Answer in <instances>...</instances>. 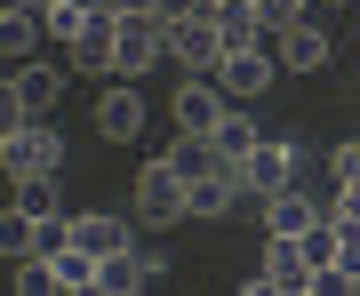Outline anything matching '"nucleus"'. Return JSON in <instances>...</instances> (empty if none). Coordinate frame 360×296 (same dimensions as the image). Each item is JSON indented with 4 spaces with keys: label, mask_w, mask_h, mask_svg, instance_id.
Instances as JSON below:
<instances>
[{
    "label": "nucleus",
    "mask_w": 360,
    "mask_h": 296,
    "mask_svg": "<svg viewBox=\"0 0 360 296\" xmlns=\"http://www.w3.org/2000/svg\"><path fill=\"white\" fill-rule=\"evenodd\" d=\"M153 56H168V25L153 8H120V32H112V72L120 80H136Z\"/></svg>",
    "instance_id": "f257e3e1"
},
{
    "label": "nucleus",
    "mask_w": 360,
    "mask_h": 296,
    "mask_svg": "<svg viewBox=\"0 0 360 296\" xmlns=\"http://www.w3.org/2000/svg\"><path fill=\"white\" fill-rule=\"evenodd\" d=\"M184 200H193L184 168H176V160H144V176H136V217H144V224H176Z\"/></svg>",
    "instance_id": "f03ea898"
},
{
    "label": "nucleus",
    "mask_w": 360,
    "mask_h": 296,
    "mask_svg": "<svg viewBox=\"0 0 360 296\" xmlns=\"http://www.w3.org/2000/svg\"><path fill=\"white\" fill-rule=\"evenodd\" d=\"M0 160H8V176H56V168H65V144H56V129L25 120V129L0 136Z\"/></svg>",
    "instance_id": "7ed1b4c3"
},
{
    "label": "nucleus",
    "mask_w": 360,
    "mask_h": 296,
    "mask_svg": "<svg viewBox=\"0 0 360 296\" xmlns=\"http://www.w3.org/2000/svg\"><path fill=\"white\" fill-rule=\"evenodd\" d=\"M168 56H176V65H200V72H217V65H224L217 16H176V25H168Z\"/></svg>",
    "instance_id": "20e7f679"
},
{
    "label": "nucleus",
    "mask_w": 360,
    "mask_h": 296,
    "mask_svg": "<svg viewBox=\"0 0 360 296\" xmlns=\"http://www.w3.org/2000/svg\"><path fill=\"white\" fill-rule=\"evenodd\" d=\"M240 176H248V193H257V200H272V193H288V176H296V153H288V144H257V153H248L240 160Z\"/></svg>",
    "instance_id": "39448f33"
},
{
    "label": "nucleus",
    "mask_w": 360,
    "mask_h": 296,
    "mask_svg": "<svg viewBox=\"0 0 360 296\" xmlns=\"http://www.w3.org/2000/svg\"><path fill=\"white\" fill-rule=\"evenodd\" d=\"M272 65H281L272 49H240V56L217 65V89H224V96H264V89H272Z\"/></svg>",
    "instance_id": "423d86ee"
},
{
    "label": "nucleus",
    "mask_w": 360,
    "mask_h": 296,
    "mask_svg": "<svg viewBox=\"0 0 360 296\" xmlns=\"http://www.w3.org/2000/svg\"><path fill=\"white\" fill-rule=\"evenodd\" d=\"M264 281L272 296H296V288H312V257H304V240H288V232H272V248H264Z\"/></svg>",
    "instance_id": "0eeeda50"
},
{
    "label": "nucleus",
    "mask_w": 360,
    "mask_h": 296,
    "mask_svg": "<svg viewBox=\"0 0 360 296\" xmlns=\"http://www.w3.org/2000/svg\"><path fill=\"white\" fill-rule=\"evenodd\" d=\"M8 89H16V104H25V112L40 120V112H49L56 96H65V72H56V65H40V56H32V65H8Z\"/></svg>",
    "instance_id": "6e6552de"
},
{
    "label": "nucleus",
    "mask_w": 360,
    "mask_h": 296,
    "mask_svg": "<svg viewBox=\"0 0 360 296\" xmlns=\"http://www.w3.org/2000/svg\"><path fill=\"white\" fill-rule=\"evenodd\" d=\"M272 56H281V72H321L328 65V32L321 25H288L281 40H272Z\"/></svg>",
    "instance_id": "1a4fd4ad"
},
{
    "label": "nucleus",
    "mask_w": 360,
    "mask_h": 296,
    "mask_svg": "<svg viewBox=\"0 0 360 296\" xmlns=\"http://www.w3.org/2000/svg\"><path fill=\"white\" fill-rule=\"evenodd\" d=\"M153 281H160V257H136V248L104 257V272H96V288H104V296H136V288H153Z\"/></svg>",
    "instance_id": "9d476101"
},
{
    "label": "nucleus",
    "mask_w": 360,
    "mask_h": 296,
    "mask_svg": "<svg viewBox=\"0 0 360 296\" xmlns=\"http://www.w3.org/2000/svg\"><path fill=\"white\" fill-rule=\"evenodd\" d=\"M168 112H176V129H200V136H208V129L224 120V96H217V80H184Z\"/></svg>",
    "instance_id": "9b49d317"
},
{
    "label": "nucleus",
    "mask_w": 360,
    "mask_h": 296,
    "mask_svg": "<svg viewBox=\"0 0 360 296\" xmlns=\"http://www.w3.org/2000/svg\"><path fill=\"white\" fill-rule=\"evenodd\" d=\"M217 40H224V56H240V49H264V16L248 8V0H224V8H217Z\"/></svg>",
    "instance_id": "f8f14e48"
},
{
    "label": "nucleus",
    "mask_w": 360,
    "mask_h": 296,
    "mask_svg": "<svg viewBox=\"0 0 360 296\" xmlns=\"http://www.w3.org/2000/svg\"><path fill=\"white\" fill-rule=\"evenodd\" d=\"M40 32H49L40 8H8V16H0V56H8V65H32V56H40Z\"/></svg>",
    "instance_id": "ddd939ff"
},
{
    "label": "nucleus",
    "mask_w": 360,
    "mask_h": 296,
    "mask_svg": "<svg viewBox=\"0 0 360 296\" xmlns=\"http://www.w3.org/2000/svg\"><path fill=\"white\" fill-rule=\"evenodd\" d=\"M168 160L184 168V184H200V176H217L232 153H217V136H200V129H176V153H168Z\"/></svg>",
    "instance_id": "4468645a"
},
{
    "label": "nucleus",
    "mask_w": 360,
    "mask_h": 296,
    "mask_svg": "<svg viewBox=\"0 0 360 296\" xmlns=\"http://www.w3.org/2000/svg\"><path fill=\"white\" fill-rule=\"evenodd\" d=\"M72 240L89 248V257H120V248H136L129 224H120V217H96V208H89V217H72Z\"/></svg>",
    "instance_id": "2eb2a0df"
},
{
    "label": "nucleus",
    "mask_w": 360,
    "mask_h": 296,
    "mask_svg": "<svg viewBox=\"0 0 360 296\" xmlns=\"http://www.w3.org/2000/svg\"><path fill=\"white\" fill-rule=\"evenodd\" d=\"M264 224H272V232H288V240H304V232L321 224V208H312L304 193H272V200H264Z\"/></svg>",
    "instance_id": "dca6fc26"
},
{
    "label": "nucleus",
    "mask_w": 360,
    "mask_h": 296,
    "mask_svg": "<svg viewBox=\"0 0 360 296\" xmlns=\"http://www.w3.org/2000/svg\"><path fill=\"white\" fill-rule=\"evenodd\" d=\"M96 129L112 136V144H120V136H136V129H144V104H136V89H112V96H104V104H96Z\"/></svg>",
    "instance_id": "f3484780"
},
{
    "label": "nucleus",
    "mask_w": 360,
    "mask_h": 296,
    "mask_svg": "<svg viewBox=\"0 0 360 296\" xmlns=\"http://www.w3.org/2000/svg\"><path fill=\"white\" fill-rule=\"evenodd\" d=\"M49 272H56V288H96V272H104V257H89L80 240H65L49 257Z\"/></svg>",
    "instance_id": "a211bd4d"
},
{
    "label": "nucleus",
    "mask_w": 360,
    "mask_h": 296,
    "mask_svg": "<svg viewBox=\"0 0 360 296\" xmlns=\"http://www.w3.org/2000/svg\"><path fill=\"white\" fill-rule=\"evenodd\" d=\"M112 32H120V16H112V8H96V16H89V32L72 40V56H80V65H104V72H112Z\"/></svg>",
    "instance_id": "6ab92c4d"
},
{
    "label": "nucleus",
    "mask_w": 360,
    "mask_h": 296,
    "mask_svg": "<svg viewBox=\"0 0 360 296\" xmlns=\"http://www.w3.org/2000/svg\"><path fill=\"white\" fill-rule=\"evenodd\" d=\"M89 16H96L89 0H49V8H40V25H49V40H65V49H72V40L89 32Z\"/></svg>",
    "instance_id": "aec40b11"
},
{
    "label": "nucleus",
    "mask_w": 360,
    "mask_h": 296,
    "mask_svg": "<svg viewBox=\"0 0 360 296\" xmlns=\"http://www.w3.org/2000/svg\"><path fill=\"white\" fill-rule=\"evenodd\" d=\"M208 136H217V153H232V160H248V153L264 144V136H257V120H248V112H224V120H217Z\"/></svg>",
    "instance_id": "412c9836"
},
{
    "label": "nucleus",
    "mask_w": 360,
    "mask_h": 296,
    "mask_svg": "<svg viewBox=\"0 0 360 296\" xmlns=\"http://www.w3.org/2000/svg\"><path fill=\"white\" fill-rule=\"evenodd\" d=\"M16 184V208L25 217H56V176H8Z\"/></svg>",
    "instance_id": "4be33fe9"
},
{
    "label": "nucleus",
    "mask_w": 360,
    "mask_h": 296,
    "mask_svg": "<svg viewBox=\"0 0 360 296\" xmlns=\"http://www.w3.org/2000/svg\"><path fill=\"white\" fill-rule=\"evenodd\" d=\"M336 272L360 288V217H336Z\"/></svg>",
    "instance_id": "5701e85b"
},
{
    "label": "nucleus",
    "mask_w": 360,
    "mask_h": 296,
    "mask_svg": "<svg viewBox=\"0 0 360 296\" xmlns=\"http://www.w3.org/2000/svg\"><path fill=\"white\" fill-rule=\"evenodd\" d=\"M248 8L264 16V32H288V25H304V8H312V0H248Z\"/></svg>",
    "instance_id": "b1692460"
},
{
    "label": "nucleus",
    "mask_w": 360,
    "mask_h": 296,
    "mask_svg": "<svg viewBox=\"0 0 360 296\" xmlns=\"http://www.w3.org/2000/svg\"><path fill=\"white\" fill-rule=\"evenodd\" d=\"M304 257H312V272H321V264H336V217H321V224L304 232Z\"/></svg>",
    "instance_id": "393cba45"
},
{
    "label": "nucleus",
    "mask_w": 360,
    "mask_h": 296,
    "mask_svg": "<svg viewBox=\"0 0 360 296\" xmlns=\"http://www.w3.org/2000/svg\"><path fill=\"white\" fill-rule=\"evenodd\" d=\"M336 184H360V144H345V153H336Z\"/></svg>",
    "instance_id": "a878e982"
},
{
    "label": "nucleus",
    "mask_w": 360,
    "mask_h": 296,
    "mask_svg": "<svg viewBox=\"0 0 360 296\" xmlns=\"http://www.w3.org/2000/svg\"><path fill=\"white\" fill-rule=\"evenodd\" d=\"M328 217H360V184H336V208Z\"/></svg>",
    "instance_id": "bb28decb"
},
{
    "label": "nucleus",
    "mask_w": 360,
    "mask_h": 296,
    "mask_svg": "<svg viewBox=\"0 0 360 296\" xmlns=\"http://www.w3.org/2000/svg\"><path fill=\"white\" fill-rule=\"evenodd\" d=\"M200 8H208V16H217V8H224V0H200Z\"/></svg>",
    "instance_id": "cd10ccee"
},
{
    "label": "nucleus",
    "mask_w": 360,
    "mask_h": 296,
    "mask_svg": "<svg viewBox=\"0 0 360 296\" xmlns=\"http://www.w3.org/2000/svg\"><path fill=\"white\" fill-rule=\"evenodd\" d=\"M40 8H49V0H40Z\"/></svg>",
    "instance_id": "c85d7f7f"
}]
</instances>
